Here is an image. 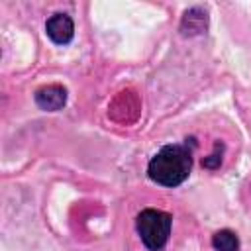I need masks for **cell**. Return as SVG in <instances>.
<instances>
[{
    "instance_id": "1",
    "label": "cell",
    "mask_w": 251,
    "mask_h": 251,
    "mask_svg": "<svg viewBox=\"0 0 251 251\" xmlns=\"http://www.w3.org/2000/svg\"><path fill=\"white\" fill-rule=\"evenodd\" d=\"M192 169V153L186 145H165L161 147L147 165V175L161 186L175 188L182 184Z\"/></svg>"
},
{
    "instance_id": "2",
    "label": "cell",
    "mask_w": 251,
    "mask_h": 251,
    "mask_svg": "<svg viewBox=\"0 0 251 251\" xmlns=\"http://www.w3.org/2000/svg\"><path fill=\"white\" fill-rule=\"evenodd\" d=\"M171 226H173L171 214L155 208L141 210L135 218V229L149 251H161L167 245L171 235Z\"/></svg>"
},
{
    "instance_id": "3",
    "label": "cell",
    "mask_w": 251,
    "mask_h": 251,
    "mask_svg": "<svg viewBox=\"0 0 251 251\" xmlns=\"http://www.w3.org/2000/svg\"><path fill=\"white\" fill-rule=\"evenodd\" d=\"M45 33L53 43L67 45V43H71V39L75 35V24H73L69 14H61L59 12V14H53L45 22Z\"/></svg>"
},
{
    "instance_id": "4",
    "label": "cell",
    "mask_w": 251,
    "mask_h": 251,
    "mask_svg": "<svg viewBox=\"0 0 251 251\" xmlns=\"http://www.w3.org/2000/svg\"><path fill=\"white\" fill-rule=\"evenodd\" d=\"M65 102H67V90L59 84H49L35 92V104L41 110L57 112L65 106Z\"/></svg>"
},
{
    "instance_id": "5",
    "label": "cell",
    "mask_w": 251,
    "mask_h": 251,
    "mask_svg": "<svg viewBox=\"0 0 251 251\" xmlns=\"http://www.w3.org/2000/svg\"><path fill=\"white\" fill-rule=\"evenodd\" d=\"M206 22H208L206 12L202 8H192V10H188L184 14L180 29L184 33H202L206 29Z\"/></svg>"
},
{
    "instance_id": "6",
    "label": "cell",
    "mask_w": 251,
    "mask_h": 251,
    "mask_svg": "<svg viewBox=\"0 0 251 251\" xmlns=\"http://www.w3.org/2000/svg\"><path fill=\"white\" fill-rule=\"evenodd\" d=\"M212 245L216 251H239V239L231 229L216 231L212 237Z\"/></svg>"
}]
</instances>
